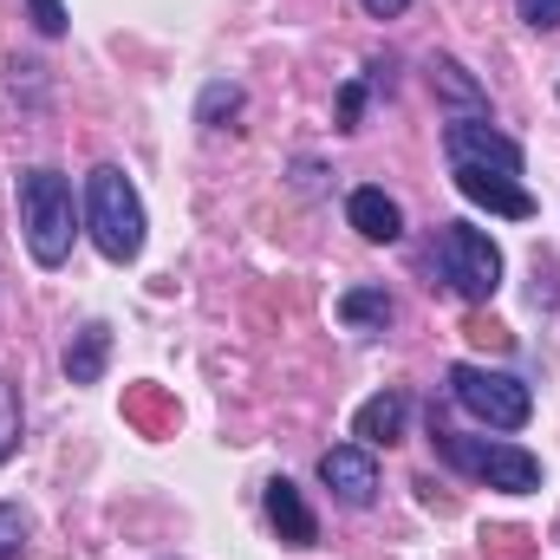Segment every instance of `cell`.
<instances>
[{
  "label": "cell",
  "mask_w": 560,
  "mask_h": 560,
  "mask_svg": "<svg viewBox=\"0 0 560 560\" xmlns=\"http://www.w3.org/2000/svg\"><path fill=\"white\" fill-rule=\"evenodd\" d=\"M26 13H33V26H39L46 39L66 33V0H26Z\"/></svg>",
  "instance_id": "cell-18"
},
{
  "label": "cell",
  "mask_w": 560,
  "mask_h": 560,
  "mask_svg": "<svg viewBox=\"0 0 560 560\" xmlns=\"http://www.w3.org/2000/svg\"><path fill=\"white\" fill-rule=\"evenodd\" d=\"M20 450V392L0 378V463Z\"/></svg>",
  "instance_id": "cell-16"
},
{
  "label": "cell",
  "mask_w": 560,
  "mask_h": 560,
  "mask_svg": "<svg viewBox=\"0 0 560 560\" xmlns=\"http://www.w3.org/2000/svg\"><path fill=\"white\" fill-rule=\"evenodd\" d=\"M339 319H346L352 332H385V326L398 319V306H392L385 287H346V293H339Z\"/></svg>",
  "instance_id": "cell-13"
},
{
  "label": "cell",
  "mask_w": 560,
  "mask_h": 560,
  "mask_svg": "<svg viewBox=\"0 0 560 560\" xmlns=\"http://www.w3.org/2000/svg\"><path fill=\"white\" fill-rule=\"evenodd\" d=\"M242 112V85H229V79H215L209 92H202V105H196V125H209V131H222V118H235Z\"/></svg>",
  "instance_id": "cell-15"
},
{
  "label": "cell",
  "mask_w": 560,
  "mask_h": 560,
  "mask_svg": "<svg viewBox=\"0 0 560 560\" xmlns=\"http://www.w3.org/2000/svg\"><path fill=\"white\" fill-rule=\"evenodd\" d=\"M85 235L98 242L105 261H138L143 255V196L118 163H98L85 176Z\"/></svg>",
  "instance_id": "cell-2"
},
{
  "label": "cell",
  "mask_w": 560,
  "mask_h": 560,
  "mask_svg": "<svg viewBox=\"0 0 560 560\" xmlns=\"http://www.w3.org/2000/svg\"><path fill=\"white\" fill-rule=\"evenodd\" d=\"M443 156H450V170L456 163H469V170H495V176H522V143L502 138L489 118H450V131H443Z\"/></svg>",
  "instance_id": "cell-6"
},
{
  "label": "cell",
  "mask_w": 560,
  "mask_h": 560,
  "mask_svg": "<svg viewBox=\"0 0 560 560\" xmlns=\"http://www.w3.org/2000/svg\"><path fill=\"white\" fill-rule=\"evenodd\" d=\"M405 418H411V398H405V392H378V398H365V405H359L352 436H359L365 450H378V443H398V436H405Z\"/></svg>",
  "instance_id": "cell-11"
},
{
  "label": "cell",
  "mask_w": 560,
  "mask_h": 560,
  "mask_svg": "<svg viewBox=\"0 0 560 560\" xmlns=\"http://www.w3.org/2000/svg\"><path fill=\"white\" fill-rule=\"evenodd\" d=\"M20 541H26V515H20L13 502H0V560L20 555Z\"/></svg>",
  "instance_id": "cell-17"
},
{
  "label": "cell",
  "mask_w": 560,
  "mask_h": 560,
  "mask_svg": "<svg viewBox=\"0 0 560 560\" xmlns=\"http://www.w3.org/2000/svg\"><path fill=\"white\" fill-rule=\"evenodd\" d=\"M436 456L456 463L463 476L502 489V495H535V489H541V456H528V450H515V443H489V436H450V430H436Z\"/></svg>",
  "instance_id": "cell-3"
},
{
  "label": "cell",
  "mask_w": 560,
  "mask_h": 560,
  "mask_svg": "<svg viewBox=\"0 0 560 560\" xmlns=\"http://www.w3.org/2000/svg\"><path fill=\"white\" fill-rule=\"evenodd\" d=\"M105 359H112V326L92 319V326H79L72 346H66V378H72V385H98V378H105Z\"/></svg>",
  "instance_id": "cell-12"
},
{
  "label": "cell",
  "mask_w": 560,
  "mask_h": 560,
  "mask_svg": "<svg viewBox=\"0 0 560 560\" xmlns=\"http://www.w3.org/2000/svg\"><path fill=\"white\" fill-rule=\"evenodd\" d=\"M268 522H275V535L287 541V548H313V535H319V522H313L300 482H287V476L268 482Z\"/></svg>",
  "instance_id": "cell-9"
},
{
  "label": "cell",
  "mask_w": 560,
  "mask_h": 560,
  "mask_svg": "<svg viewBox=\"0 0 560 560\" xmlns=\"http://www.w3.org/2000/svg\"><path fill=\"white\" fill-rule=\"evenodd\" d=\"M346 222H352L365 242H398V235H405V209H398L385 189H372V183L346 196Z\"/></svg>",
  "instance_id": "cell-10"
},
{
  "label": "cell",
  "mask_w": 560,
  "mask_h": 560,
  "mask_svg": "<svg viewBox=\"0 0 560 560\" xmlns=\"http://www.w3.org/2000/svg\"><path fill=\"white\" fill-rule=\"evenodd\" d=\"M522 7V20L535 26V33H555L560 26V0H515Z\"/></svg>",
  "instance_id": "cell-19"
},
{
  "label": "cell",
  "mask_w": 560,
  "mask_h": 560,
  "mask_svg": "<svg viewBox=\"0 0 560 560\" xmlns=\"http://www.w3.org/2000/svg\"><path fill=\"white\" fill-rule=\"evenodd\" d=\"M450 392H456V405L469 418H482L489 430H522L535 418L528 385L509 378V372H489V365H450Z\"/></svg>",
  "instance_id": "cell-5"
},
{
  "label": "cell",
  "mask_w": 560,
  "mask_h": 560,
  "mask_svg": "<svg viewBox=\"0 0 560 560\" xmlns=\"http://www.w3.org/2000/svg\"><path fill=\"white\" fill-rule=\"evenodd\" d=\"M359 7H365V13H372V20H398V13H405V7H411V0H359Z\"/></svg>",
  "instance_id": "cell-21"
},
{
  "label": "cell",
  "mask_w": 560,
  "mask_h": 560,
  "mask_svg": "<svg viewBox=\"0 0 560 560\" xmlns=\"http://www.w3.org/2000/svg\"><path fill=\"white\" fill-rule=\"evenodd\" d=\"M436 268L443 280L463 293V300H495V287H502V248L482 235V229H469V222H443V235H436Z\"/></svg>",
  "instance_id": "cell-4"
},
{
  "label": "cell",
  "mask_w": 560,
  "mask_h": 560,
  "mask_svg": "<svg viewBox=\"0 0 560 560\" xmlns=\"http://www.w3.org/2000/svg\"><path fill=\"white\" fill-rule=\"evenodd\" d=\"M319 482L332 489V502L372 509V495H378V463H372L365 443H332V450L319 456Z\"/></svg>",
  "instance_id": "cell-7"
},
{
  "label": "cell",
  "mask_w": 560,
  "mask_h": 560,
  "mask_svg": "<svg viewBox=\"0 0 560 560\" xmlns=\"http://www.w3.org/2000/svg\"><path fill=\"white\" fill-rule=\"evenodd\" d=\"M430 85H436L450 105H463V118H482V112H489V92H482L456 59H430Z\"/></svg>",
  "instance_id": "cell-14"
},
{
  "label": "cell",
  "mask_w": 560,
  "mask_h": 560,
  "mask_svg": "<svg viewBox=\"0 0 560 560\" xmlns=\"http://www.w3.org/2000/svg\"><path fill=\"white\" fill-rule=\"evenodd\" d=\"M450 176H456V189H463V196H469L476 209H489V215H509V222H528V215L541 209V202H535V196H528V189H522L515 176H495V170H469V163H456Z\"/></svg>",
  "instance_id": "cell-8"
},
{
  "label": "cell",
  "mask_w": 560,
  "mask_h": 560,
  "mask_svg": "<svg viewBox=\"0 0 560 560\" xmlns=\"http://www.w3.org/2000/svg\"><path fill=\"white\" fill-rule=\"evenodd\" d=\"M72 235H79V202H72V183L66 170L39 163L20 176V242L39 268H66L72 255Z\"/></svg>",
  "instance_id": "cell-1"
},
{
  "label": "cell",
  "mask_w": 560,
  "mask_h": 560,
  "mask_svg": "<svg viewBox=\"0 0 560 560\" xmlns=\"http://www.w3.org/2000/svg\"><path fill=\"white\" fill-rule=\"evenodd\" d=\"M359 112H365V85L352 79V85L339 92V131H359Z\"/></svg>",
  "instance_id": "cell-20"
}]
</instances>
